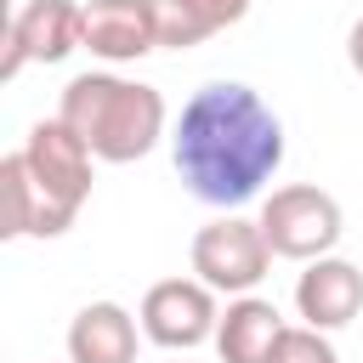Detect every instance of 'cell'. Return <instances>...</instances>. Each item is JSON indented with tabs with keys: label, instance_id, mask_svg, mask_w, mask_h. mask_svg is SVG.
Masks as SVG:
<instances>
[{
	"label": "cell",
	"instance_id": "9",
	"mask_svg": "<svg viewBox=\"0 0 363 363\" xmlns=\"http://www.w3.org/2000/svg\"><path fill=\"white\" fill-rule=\"evenodd\" d=\"M295 312L301 323L335 335L346 329L357 312H363V272L346 261V255H318L306 261V272L295 278Z\"/></svg>",
	"mask_w": 363,
	"mask_h": 363
},
{
	"label": "cell",
	"instance_id": "15",
	"mask_svg": "<svg viewBox=\"0 0 363 363\" xmlns=\"http://www.w3.org/2000/svg\"><path fill=\"white\" fill-rule=\"evenodd\" d=\"M346 62H352V74L363 79V17L352 23V34H346Z\"/></svg>",
	"mask_w": 363,
	"mask_h": 363
},
{
	"label": "cell",
	"instance_id": "1",
	"mask_svg": "<svg viewBox=\"0 0 363 363\" xmlns=\"http://www.w3.org/2000/svg\"><path fill=\"white\" fill-rule=\"evenodd\" d=\"M170 159L199 204L238 210L284 164V119L244 79H210L182 102Z\"/></svg>",
	"mask_w": 363,
	"mask_h": 363
},
{
	"label": "cell",
	"instance_id": "5",
	"mask_svg": "<svg viewBox=\"0 0 363 363\" xmlns=\"http://www.w3.org/2000/svg\"><path fill=\"white\" fill-rule=\"evenodd\" d=\"M142 335L164 352H193L204 340H216V323H221V306H216V289L204 278H159L147 284L142 306Z\"/></svg>",
	"mask_w": 363,
	"mask_h": 363
},
{
	"label": "cell",
	"instance_id": "8",
	"mask_svg": "<svg viewBox=\"0 0 363 363\" xmlns=\"http://www.w3.org/2000/svg\"><path fill=\"white\" fill-rule=\"evenodd\" d=\"M79 51H91V57L108 62V68L159 51V17H153V0H85V34H79Z\"/></svg>",
	"mask_w": 363,
	"mask_h": 363
},
{
	"label": "cell",
	"instance_id": "2",
	"mask_svg": "<svg viewBox=\"0 0 363 363\" xmlns=\"http://www.w3.org/2000/svg\"><path fill=\"white\" fill-rule=\"evenodd\" d=\"M57 119L74 125V136L96 153V164H136L159 147L170 113H164L159 85L125 79L113 68H91L62 85Z\"/></svg>",
	"mask_w": 363,
	"mask_h": 363
},
{
	"label": "cell",
	"instance_id": "14",
	"mask_svg": "<svg viewBox=\"0 0 363 363\" xmlns=\"http://www.w3.org/2000/svg\"><path fill=\"white\" fill-rule=\"evenodd\" d=\"M272 363H340V357H335V346H329L323 329H312V323H289L284 340L272 346Z\"/></svg>",
	"mask_w": 363,
	"mask_h": 363
},
{
	"label": "cell",
	"instance_id": "11",
	"mask_svg": "<svg viewBox=\"0 0 363 363\" xmlns=\"http://www.w3.org/2000/svg\"><path fill=\"white\" fill-rule=\"evenodd\" d=\"M142 318L119 301H85L68 323V363H136Z\"/></svg>",
	"mask_w": 363,
	"mask_h": 363
},
{
	"label": "cell",
	"instance_id": "13",
	"mask_svg": "<svg viewBox=\"0 0 363 363\" xmlns=\"http://www.w3.org/2000/svg\"><path fill=\"white\" fill-rule=\"evenodd\" d=\"M159 17V45L164 51H193L221 28H238L250 17V0H153Z\"/></svg>",
	"mask_w": 363,
	"mask_h": 363
},
{
	"label": "cell",
	"instance_id": "6",
	"mask_svg": "<svg viewBox=\"0 0 363 363\" xmlns=\"http://www.w3.org/2000/svg\"><path fill=\"white\" fill-rule=\"evenodd\" d=\"M23 164L34 170V182L45 187V193H57L74 216L85 210V199H91V182H96V153L74 136V125H62V119H40V125H28V136H23Z\"/></svg>",
	"mask_w": 363,
	"mask_h": 363
},
{
	"label": "cell",
	"instance_id": "12",
	"mask_svg": "<svg viewBox=\"0 0 363 363\" xmlns=\"http://www.w3.org/2000/svg\"><path fill=\"white\" fill-rule=\"evenodd\" d=\"M284 312L267 295H233L221 323H216V352L221 363H272V346L284 340Z\"/></svg>",
	"mask_w": 363,
	"mask_h": 363
},
{
	"label": "cell",
	"instance_id": "10",
	"mask_svg": "<svg viewBox=\"0 0 363 363\" xmlns=\"http://www.w3.org/2000/svg\"><path fill=\"white\" fill-rule=\"evenodd\" d=\"M0 193H6V227H0L6 238H62L74 227V210L34 182L23 153L0 159Z\"/></svg>",
	"mask_w": 363,
	"mask_h": 363
},
{
	"label": "cell",
	"instance_id": "4",
	"mask_svg": "<svg viewBox=\"0 0 363 363\" xmlns=\"http://www.w3.org/2000/svg\"><path fill=\"white\" fill-rule=\"evenodd\" d=\"M187 261H193V278H204L216 295H255V284L267 278L272 267V244L261 233V221H244V216H216L193 233L187 244Z\"/></svg>",
	"mask_w": 363,
	"mask_h": 363
},
{
	"label": "cell",
	"instance_id": "3",
	"mask_svg": "<svg viewBox=\"0 0 363 363\" xmlns=\"http://www.w3.org/2000/svg\"><path fill=\"white\" fill-rule=\"evenodd\" d=\"M261 233H267L272 255L318 261V255H335L346 216H340V199L323 193L318 182H289V187H272L261 199Z\"/></svg>",
	"mask_w": 363,
	"mask_h": 363
},
{
	"label": "cell",
	"instance_id": "7",
	"mask_svg": "<svg viewBox=\"0 0 363 363\" xmlns=\"http://www.w3.org/2000/svg\"><path fill=\"white\" fill-rule=\"evenodd\" d=\"M79 34H85V6L79 0H28L6 28L0 79H17L28 62H62L68 51H79Z\"/></svg>",
	"mask_w": 363,
	"mask_h": 363
}]
</instances>
